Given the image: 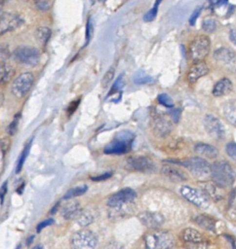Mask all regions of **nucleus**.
<instances>
[{
    "label": "nucleus",
    "mask_w": 236,
    "mask_h": 249,
    "mask_svg": "<svg viewBox=\"0 0 236 249\" xmlns=\"http://www.w3.org/2000/svg\"><path fill=\"white\" fill-rule=\"evenodd\" d=\"M212 179L216 184L224 188L230 187L235 181V174L230 164L224 160H218L211 165Z\"/></svg>",
    "instance_id": "nucleus-1"
},
{
    "label": "nucleus",
    "mask_w": 236,
    "mask_h": 249,
    "mask_svg": "<svg viewBox=\"0 0 236 249\" xmlns=\"http://www.w3.org/2000/svg\"><path fill=\"white\" fill-rule=\"evenodd\" d=\"M144 243L150 249H166L174 245V237L168 231L155 229L144 235Z\"/></svg>",
    "instance_id": "nucleus-2"
},
{
    "label": "nucleus",
    "mask_w": 236,
    "mask_h": 249,
    "mask_svg": "<svg viewBox=\"0 0 236 249\" xmlns=\"http://www.w3.org/2000/svg\"><path fill=\"white\" fill-rule=\"evenodd\" d=\"M211 48L210 39L205 35H199L192 40L188 48V53L190 58L194 61L204 60L209 54Z\"/></svg>",
    "instance_id": "nucleus-3"
},
{
    "label": "nucleus",
    "mask_w": 236,
    "mask_h": 249,
    "mask_svg": "<svg viewBox=\"0 0 236 249\" xmlns=\"http://www.w3.org/2000/svg\"><path fill=\"white\" fill-rule=\"evenodd\" d=\"M134 140V134L130 131H121L111 143L104 148L106 154H124L130 151Z\"/></svg>",
    "instance_id": "nucleus-4"
},
{
    "label": "nucleus",
    "mask_w": 236,
    "mask_h": 249,
    "mask_svg": "<svg viewBox=\"0 0 236 249\" xmlns=\"http://www.w3.org/2000/svg\"><path fill=\"white\" fill-rule=\"evenodd\" d=\"M178 164L187 168L192 174L199 178H205L211 173V165L210 163L200 157L189 158L184 160L177 161Z\"/></svg>",
    "instance_id": "nucleus-5"
},
{
    "label": "nucleus",
    "mask_w": 236,
    "mask_h": 249,
    "mask_svg": "<svg viewBox=\"0 0 236 249\" xmlns=\"http://www.w3.org/2000/svg\"><path fill=\"white\" fill-rule=\"evenodd\" d=\"M70 243L74 248L93 249L98 244V238L93 231L89 230H82L72 235Z\"/></svg>",
    "instance_id": "nucleus-6"
},
{
    "label": "nucleus",
    "mask_w": 236,
    "mask_h": 249,
    "mask_svg": "<svg viewBox=\"0 0 236 249\" xmlns=\"http://www.w3.org/2000/svg\"><path fill=\"white\" fill-rule=\"evenodd\" d=\"M181 196L190 201L192 204L200 207V208H207L210 204L208 196L205 195L203 191L195 189L190 186H182L180 189Z\"/></svg>",
    "instance_id": "nucleus-7"
},
{
    "label": "nucleus",
    "mask_w": 236,
    "mask_h": 249,
    "mask_svg": "<svg viewBox=\"0 0 236 249\" xmlns=\"http://www.w3.org/2000/svg\"><path fill=\"white\" fill-rule=\"evenodd\" d=\"M14 55L15 58L18 59L20 62L29 66H34L38 64L40 59L39 51L33 47L28 46L19 47L18 49H16Z\"/></svg>",
    "instance_id": "nucleus-8"
},
{
    "label": "nucleus",
    "mask_w": 236,
    "mask_h": 249,
    "mask_svg": "<svg viewBox=\"0 0 236 249\" xmlns=\"http://www.w3.org/2000/svg\"><path fill=\"white\" fill-rule=\"evenodd\" d=\"M125 166L129 170L138 172H151L155 169L154 163L151 159L144 156H136L129 158L126 160Z\"/></svg>",
    "instance_id": "nucleus-9"
},
{
    "label": "nucleus",
    "mask_w": 236,
    "mask_h": 249,
    "mask_svg": "<svg viewBox=\"0 0 236 249\" xmlns=\"http://www.w3.org/2000/svg\"><path fill=\"white\" fill-rule=\"evenodd\" d=\"M33 80V75L31 73L25 72L20 74L13 83L12 92L18 97H22L30 89Z\"/></svg>",
    "instance_id": "nucleus-10"
},
{
    "label": "nucleus",
    "mask_w": 236,
    "mask_h": 249,
    "mask_svg": "<svg viewBox=\"0 0 236 249\" xmlns=\"http://www.w3.org/2000/svg\"><path fill=\"white\" fill-rule=\"evenodd\" d=\"M23 22V18L20 16L3 12L0 18V35L19 28Z\"/></svg>",
    "instance_id": "nucleus-11"
},
{
    "label": "nucleus",
    "mask_w": 236,
    "mask_h": 249,
    "mask_svg": "<svg viewBox=\"0 0 236 249\" xmlns=\"http://www.w3.org/2000/svg\"><path fill=\"white\" fill-rule=\"evenodd\" d=\"M214 56L216 60L225 68L231 71H236V53L230 49L220 48L215 52Z\"/></svg>",
    "instance_id": "nucleus-12"
},
{
    "label": "nucleus",
    "mask_w": 236,
    "mask_h": 249,
    "mask_svg": "<svg viewBox=\"0 0 236 249\" xmlns=\"http://www.w3.org/2000/svg\"><path fill=\"white\" fill-rule=\"evenodd\" d=\"M205 128L210 136H212L215 139H222L224 137V128L221 124L220 121L216 118L214 115H207L204 120Z\"/></svg>",
    "instance_id": "nucleus-13"
},
{
    "label": "nucleus",
    "mask_w": 236,
    "mask_h": 249,
    "mask_svg": "<svg viewBox=\"0 0 236 249\" xmlns=\"http://www.w3.org/2000/svg\"><path fill=\"white\" fill-rule=\"evenodd\" d=\"M137 196L136 192L133 189L126 188L123 189L114 195H112L108 200L107 204L108 206H118V205H125L131 201H133Z\"/></svg>",
    "instance_id": "nucleus-14"
},
{
    "label": "nucleus",
    "mask_w": 236,
    "mask_h": 249,
    "mask_svg": "<svg viewBox=\"0 0 236 249\" xmlns=\"http://www.w3.org/2000/svg\"><path fill=\"white\" fill-rule=\"evenodd\" d=\"M151 126L154 133L158 136L168 135L173 128L172 122L162 115H155L152 117Z\"/></svg>",
    "instance_id": "nucleus-15"
},
{
    "label": "nucleus",
    "mask_w": 236,
    "mask_h": 249,
    "mask_svg": "<svg viewBox=\"0 0 236 249\" xmlns=\"http://www.w3.org/2000/svg\"><path fill=\"white\" fill-rule=\"evenodd\" d=\"M138 220L142 225L147 227L150 230L159 229L164 223V217L156 212L144 211L138 215Z\"/></svg>",
    "instance_id": "nucleus-16"
},
{
    "label": "nucleus",
    "mask_w": 236,
    "mask_h": 249,
    "mask_svg": "<svg viewBox=\"0 0 236 249\" xmlns=\"http://www.w3.org/2000/svg\"><path fill=\"white\" fill-rule=\"evenodd\" d=\"M208 72H209V67L207 66V64L203 60L197 61L190 67L187 74V80L189 83L193 84L201 77L207 75Z\"/></svg>",
    "instance_id": "nucleus-17"
},
{
    "label": "nucleus",
    "mask_w": 236,
    "mask_h": 249,
    "mask_svg": "<svg viewBox=\"0 0 236 249\" xmlns=\"http://www.w3.org/2000/svg\"><path fill=\"white\" fill-rule=\"evenodd\" d=\"M161 171L167 178H169L173 182L179 183V182L186 181L188 178L187 175L183 171H181L178 168H177L173 165H170V164H164L162 166Z\"/></svg>",
    "instance_id": "nucleus-18"
},
{
    "label": "nucleus",
    "mask_w": 236,
    "mask_h": 249,
    "mask_svg": "<svg viewBox=\"0 0 236 249\" xmlns=\"http://www.w3.org/2000/svg\"><path fill=\"white\" fill-rule=\"evenodd\" d=\"M200 186L205 195L207 196H210L214 200H219L222 198V187L218 186L215 182H201Z\"/></svg>",
    "instance_id": "nucleus-19"
},
{
    "label": "nucleus",
    "mask_w": 236,
    "mask_h": 249,
    "mask_svg": "<svg viewBox=\"0 0 236 249\" xmlns=\"http://www.w3.org/2000/svg\"><path fill=\"white\" fill-rule=\"evenodd\" d=\"M181 238L184 242L193 243V244H201L204 242L203 234L199 231L191 228L184 229L181 231Z\"/></svg>",
    "instance_id": "nucleus-20"
},
{
    "label": "nucleus",
    "mask_w": 236,
    "mask_h": 249,
    "mask_svg": "<svg viewBox=\"0 0 236 249\" xmlns=\"http://www.w3.org/2000/svg\"><path fill=\"white\" fill-rule=\"evenodd\" d=\"M232 89H233V85L231 81L227 78H222L216 83L213 89V94L215 96H223L230 93Z\"/></svg>",
    "instance_id": "nucleus-21"
},
{
    "label": "nucleus",
    "mask_w": 236,
    "mask_h": 249,
    "mask_svg": "<svg viewBox=\"0 0 236 249\" xmlns=\"http://www.w3.org/2000/svg\"><path fill=\"white\" fill-rule=\"evenodd\" d=\"M222 113L226 121L236 126V100L227 101L222 107Z\"/></svg>",
    "instance_id": "nucleus-22"
},
{
    "label": "nucleus",
    "mask_w": 236,
    "mask_h": 249,
    "mask_svg": "<svg viewBox=\"0 0 236 249\" xmlns=\"http://www.w3.org/2000/svg\"><path fill=\"white\" fill-rule=\"evenodd\" d=\"M195 223L206 231L215 232L216 231V221L213 217L208 215H199L194 219Z\"/></svg>",
    "instance_id": "nucleus-23"
},
{
    "label": "nucleus",
    "mask_w": 236,
    "mask_h": 249,
    "mask_svg": "<svg viewBox=\"0 0 236 249\" xmlns=\"http://www.w3.org/2000/svg\"><path fill=\"white\" fill-rule=\"evenodd\" d=\"M82 211V208L80 206V204L76 201H73L67 205H65L62 208L61 211V215L66 219V220H70V219H76V217L79 215V213Z\"/></svg>",
    "instance_id": "nucleus-24"
},
{
    "label": "nucleus",
    "mask_w": 236,
    "mask_h": 249,
    "mask_svg": "<svg viewBox=\"0 0 236 249\" xmlns=\"http://www.w3.org/2000/svg\"><path fill=\"white\" fill-rule=\"evenodd\" d=\"M14 75L13 67L5 60H0V85L8 83Z\"/></svg>",
    "instance_id": "nucleus-25"
},
{
    "label": "nucleus",
    "mask_w": 236,
    "mask_h": 249,
    "mask_svg": "<svg viewBox=\"0 0 236 249\" xmlns=\"http://www.w3.org/2000/svg\"><path fill=\"white\" fill-rule=\"evenodd\" d=\"M195 152L203 157H207V158H216L217 156V150L211 145L208 144H203V143H199L195 146L194 148Z\"/></svg>",
    "instance_id": "nucleus-26"
},
{
    "label": "nucleus",
    "mask_w": 236,
    "mask_h": 249,
    "mask_svg": "<svg viewBox=\"0 0 236 249\" xmlns=\"http://www.w3.org/2000/svg\"><path fill=\"white\" fill-rule=\"evenodd\" d=\"M75 220L77 224H79L81 227H86L95 220V215L91 211H84L82 209V211L79 213Z\"/></svg>",
    "instance_id": "nucleus-27"
},
{
    "label": "nucleus",
    "mask_w": 236,
    "mask_h": 249,
    "mask_svg": "<svg viewBox=\"0 0 236 249\" xmlns=\"http://www.w3.org/2000/svg\"><path fill=\"white\" fill-rule=\"evenodd\" d=\"M35 36H36L37 41L41 45L44 46L47 44V42L49 41V39L51 37V29L47 26H41V27L37 28Z\"/></svg>",
    "instance_id": "nucleus-28"
},
{
    "label": "nucleus",
    "mask_w": 236,
    "mask_h": 249,
    "mask_svg": "<svg viewBox=\"0 0 236 249\" xmlns=\"http://www.w3.org/2000/svg\"><path fill=\"white\" fill-rule=\"evenodd\" d=\"M226 213H227V216L231 220L236 221V189L230 195V198H229V201H228Z\"/></svg>",
    "instance_id": "nucleus-29"
},
{
    "label": "nucleus",
    "mask_w": 236,
    "mask_h": 249,
    "mask_svg": "<svg viewBox=\"0 0 236 249\" xmlns=\"http://www.w3.org/2000/svg\"><path fill=\"white\" fill-rule=\"evenodd\" d=\"M88 190V187L86 185H83V186H77V187H74L72 189H70L69 191H67V193L65 194V196H63L64 199H69V198H73V197H76V196H79L83 194H85Z\"/></svg>",
    "instance_id": "nucleus-30"
},
{
    "label": "nucleus",
    "mask_w": 236,
    "mask_h": 249,
    "mask_svg": "<svg viewBox=\"0 0 236 249\" xmlns=\"http://www.w3.org/2000/svg\"><path fill=\"white\" fill-rule=\"evenodd\" d=\"M135 82L137 84H149V83H153L154 80L152 77L146 75L142 70H139L136 73L135 78H134Z\"/></svg>",
    "instance_id": "nucleus-31"
},
{
    "label": "nucleus",
    "mask_w": 236,
    "mask_h": 249,
    "mask_svg": "<svg viewBox=\"0 0 236 249\" xmlns=\"http://www.w3.org/2000/svg\"><path fill=\"white\" fill-rule=\"evenodd\" d=\"M162 0H156L155 3H154V6L153 8H151L143 17V19L144 21H151L155 18L156 15H157V11H158V6H159V3L161 2Z\"/></svg>",
    "instance_id": "nucleus-32"
},
{
    "label": "nucleus",
    "mask_w": 236,
    "mask_h": 249,
    "mask_svg": "<svg viewBox=\"0 0 236 249\" xmlns=\"http://www.w3.org/2000/svg\"><path fill=\"white\" fill-rule=\"evenodd\" d=\"M202 28L206 32H214L216 28V22L214 18H205L202 22Z\"/></svg>",
    "instance_id": "nucleus-33"
},
{
    "label": "nucleus",
    "mask_w": 236,
    "mask_h": 249,
    "mask_svg": "<svg viewBox=\"0 0 236 249\" xmlns=\"http://www.w3.org/2000/svg\"><path fill=\"white\" fill-rule=\"evenodd\" d=\"M113 77H114V69H113V68H110V69L107 70V72L104 74L103 78L101 79V82H100L101 87H102V88H107L108 85H109V83L112 81Z\"/></svg>",
    "instance_id": "nucleus-34"
},
{
    "label": "nucleus",
    "mask_w": 236,
    "mask_h": 249,
    "mask_svg": "<svg viewBox=\"0 0 236 249\" xmlns=\"http://www.w3.org/2000/svg\"><path fill=\"white\" fill-rule=\"evenodd\" d=\"M158 101L162 104V105H164V106H166V107H172L173 106V99L167 94V93H161V94H159L158 95Z\"/></svg>",
    "instance_id": "nucleus-35"
},
{
    "label": "nucleus",
    "mask_w": 236,
    "mask_h": 249,
    "mask_svg": "<svg viewBox=\"0 0 236 249\" xmlns=\"http://www.w3.org/2000/svg\"><path fill=\"white\" fill-rule=\"evenodd\" d=\"M29 147H30V142L25 146V148L23 149V152H22V154H21V156H20V160H19V164H18V166H17V171H16V172H18V173L20 171V169H21V167H22L23 161H24V160H25V158H26V156H27V154H28V152H29Z\"/></svg>",
    "instance_id": "nucleus-36"
},
{
    "label": "nucleus",
    "mask_w": 236,
    "mask_h": 249,
    "mask_svg": "<svg viewBox=\"0 0 236 249\" xmlns=\"http://www.w3.org/2000/svg\"><path fill=\"white\" fill-rule=\"evenodd\" d=\"M226 153L227 155L232 159V160H236V143H233V142H230L226 145Z\"/></svg>",
    "instance_id": "nucleus-37"
},
{
    "label": "nucleus",
    "mask_w": 236,
    "mask_h": 249,
    "mask_svg": "<svg viewBox=\"0 0 236 249\" xmlns=\"http://www.w3.org/2000/svg\"><path fill=\"white\" fill-rule=\"evenodd\" d=\"M35 3H36L37 8H38L39 10H41V11H46V10L49 9V7H50L49 2L46 1V0H37Z\"/></svg>",
    "instance_id": "nucleus-38"
},
{
    "label": "nucleus",
    "mask_w": 236,
    "mask_h": 249,
    "mask_svg": "<svg viewBox=\"0 0 236 249\" xmlns=\"http://www.w3.org/2000/svg\"><path fill=\"white\" fill-rule=\"evenodd\" d=\"M92 33H93V26H92V23H91V18H89L88 21H87V24H86V39H87V42H89V40L92 36Z\"/></svg>",
    "instance_id": "nucleus-39"
},
{
    "label": "nucleus",
    "mask_w": 236,
    "mask_h": 249,
    "mask_svg": "<svg viewBox=\"0 0 236 249\" xmlns=\"http://www.w3.org/2000/svg\"><path fill=\"white\" fill-rule=\"evenodd\" d=\"M18 122H19V117H17V118H15V120L11 123V124L9 125V127H8V132L10 133V134H14L15 132H16V130H17V125H18Z\"/></svg>",
    "instance_id": "nucleus-40"
},
{
    "label": "nucleus",
    "mask_w": 236,
    "mask_h": 249,
    "mask_svg": "<svg viewBox=\"0 0 236 249\" xmlns=\"http://www.w3.org/2000/svg\"><path fill=\"white\" fill-rule=\"evenodd\" d=\"M7 57H9V50L6 46L0 47V60H5Z\"/></svg>",
    "instance_id": "nucleus-41"
},
{
    "label": "nucleus",
    "mask_w": 236,
    "mask_h": 249,
    "mask_svg": "<svg viewBox=\"0 0 236 249\" xmlns=\"http://www.w3.org/2000/svg\"><path fill=\"white\" fill-rule=\"evenodd\" d=\"M200 12H201V8H198V9H196V10L193 12V14L191 15V17H190V18H189V23H190L191 25H193V24L195 23V21H196L198 16L200 15Z\"/></svg>",
    "instance_id": "nucleus-42"
},
{
    "label": "nucleus",
    "mask_w": 236,
    "mask_h": 249,
    "mask_svg": "<svg viewBox=\"0 0 236 249\" xmlns=\"http://www.w3.org/2000/svg\"><path fill=\"white\" fill-rule=\"evenodd\" d=\"M53 223H54V220H53V219H48V220H45V221L41 222V223L38 225V227H37V231H40L42 229H44V228L47 227V226L52 225Z\"/></svg>",
    "instance_id": "nucleus-43"
},
{
    "label": "nucleus",
    "mask_w": 236,
    "mask_h": 249,
    "mask_svg": "<svg viewBox=\"0 0 236 249\" xmlns=\"http://www.w3.org/2000/svg\"><path fill=\"white\" fill-rule=\"evenodd\" d=\"M7 184H8L7 182H4L3 185L0 188V199H1V201L4 200V196L7 193Z\"/></svg>",
    "instance_id": "nucleus-44"
},
{
    "label": "nucleus",
    "mask_w": 236,
    "mask_h": 249,
    "mask_svg": "<svg viewBox=\"0 0 236 249\" xmlns=\"http://www.w3.org/2000/svg\"><path fill=\"white\" fill-rule=\"evenodd\" d=\"M171 116H172V119L177 123L178 121V118H179V110L178 109H174L171 111Z\"/></svg>",
    "instance_id": "nucleus-45"
},
{
    "label": "nucleus",
    "mask_w": 236,
    "mask_h": 249,
    "mask_svg": "<svg viewBox=\"0 0 236 249\" xmlns=\"http://www.w3.org/2000/svg\"><path fill=\"white\" fill-rule=\"evenodd\" d=\"M111 173H104L102 175H99V176H97V177H93L92 179L95 180V181H99V180H104V179H107L108 177H110Z\"/></svg>",
    "instance_id": "nucleus-46"
},
{
    "label": "nucleus",
    "mask_w": 236,
    "mask_h": 249,
    "mask_svg": "<svg viewBox=\"0 0 236 249\" xmlns=\"http://www.w3.org/2000/svg\"><path fill=\"white\" fill-rule=\"evenodd\" d=\"M229 38H230L231 42L236 46V28H235V29H232V30L230 31Z\"/></svg>",
    "instance_id": "nucleus-47"
},
{
    "label": "nucleus",
    "mask_w": 236,
    "mask_h": 249,
    "mask_svg": "<svg viewBox=\"0 0 236 249\" xmlns=\"http://www.w3.org/2000/svg\"><path fill=\"white\" fill-rule=\"evenodd\" d=\"M210 2H211L212 5H216V6H218L219 0H210Z\"/></svg>",
    "instance_id": "nucleus-48"
},
{
    "label": "nucleus",
    "mask_w": 236,
    "mask_h": 249,
    "mask_svg": "<svg viewBox=\"0 0 236 249\" xmlns=\"http://www.w3.org/2000/svg\"><path fill=\"white\" fill-rule=\"evenodd\" d=\"M227 3V0H219V2H218V6H220V5H224V4H226Z\"/></svg>",
    "instance_id": "nucleus-49"
},
{
    "label": "nucleus",
    "mask_w": 236,
    "mask_h": 249,
    "mask_svg": "<svg viewBox=\"0 0 236 249\" xmlns=\"http://www.w3.org/2000/svg\"><path fill=\"white\" fill-rule=\"evenodd\" d=\"M22 1H25V2H36L37 0H22Z\"/></svg>",
    "instance_id": "nucleus-50"
},
{
    "label": "nucleus",
    "mask_w": 236,
    "mask_h": 249,
    "mask_svg": "<svg viewBox=\"0 0 236 249\" xmlns=\"http://www.w3.org/2000/svg\"><path fill=\"white\" fill-rule=\"evenodd\" d=\"M2 14H3V11L0 10V18H1V16H2Z\"/></svg>",
    "instance_id": "nucleus-51"
},
{
    "label": "nucleus",
    "mask_w": 236,
    "mask_h": 249,
    "mask_svg": "<svg viewBox=\"0 0 236 249\" xmlns=\"http://www.w3.org/2000/svg\"><path fill=\"white\" fill-rule=\"evenodd\" d=\"M1 1H5V0H1Z\"/></svg>",
    "instance_id": "nucleus-52"
}]
</instances>
